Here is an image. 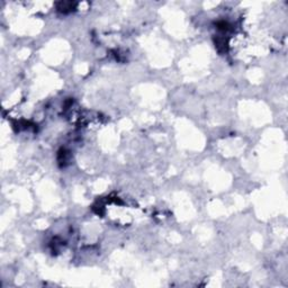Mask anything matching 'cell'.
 <instances>
[{"label":"cell","instance_id":"cell-1","mask_svg":"<svg viewBox=\"0 0 288 288\" xmlns=\"http://www.w3.org/2000/svg\"><path fill=\"white\" fill-rule=\"evenodd\" d=\"M73 5L74 4H72V2H60L58 5V9L60 12H65L67 9H72Z\"/></svg>","mask_w":288,"mask_h":288}]
</instances>
